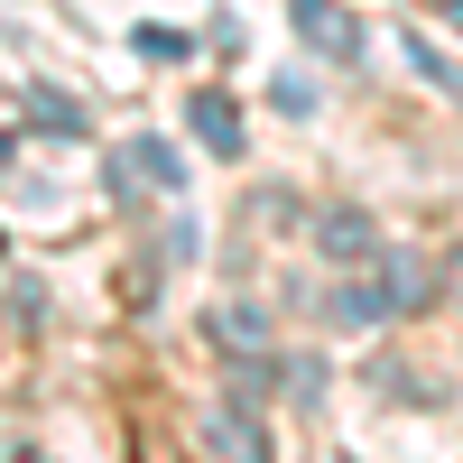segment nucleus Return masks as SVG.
Segmentation results:
<instances>
[{
	"label": "nucleus",
	"mask_w": 463,
	"mask_h": 463,
	"mask_svg": "<svg viewBox=\"0 0 463 463\" xmlns=\"http://www.w3.org/2000/svg\"><path fill=\"white\" fill-rule=\"evenodd\" d=\"M111 185H121V195H176L185 185V158L167 139H130L121 158H111Z\"/></svg>",
	"instance_id": "obj_1"
},
{
	"label": "nucleus",
	"mask_w": 463,
	"mask_h": 463,
	"mask_svg": "<svg viewBox=\"0 0 463 463\" xmlns=\"http://www.w3.org/2000/svg\"><path fill=\"white\" fill-rule=\"evenodd\" d=\"M185 121H195V139L213 148V158H241V111H232V93H195Z\"/></svg>",
	"instance_id": "obj_2"
},
{
	"label": "nucleus",
	"mask_w": 463,
	"mask_h": 463,
	"mask_svg": "<svg viewBox=\"0 0 463 463\" xmlns=\"http://www.w3.org/2000/svg\"><path fill=\"white\" fill-rule=\"evenodd\" d=\"M297 37H306V47H334V56H353V47H362L353 10H334V0H297Z\"/></svg>",
	"instance_id": "obj_3"
},
{
	"label": "nucleus",
	"mask_w": 463,
	"mask_h": 463,
	"mask_svg": "<svg viewBox=\"0 0 463 463\" xmlns=\"http://www.w3.org/2000/svg\"><path fill=\"white\" fill-rule=\"evenodd\" d=\"M390 306H399V297H390V279H380V288H371V279H343L325 316H334L343 334H362V325H380V316H390Z\"/></svg>",
	"instance_id": "obj_4"
},
{
	"label": "nucleus",
	"mask_w": 463,
	"mask_h": 463,
	"mask_svg": "<svg viewBox=\"0 0 463 463\" xmlns=\"http://www.w3.org/2000/svg\"><path fill=\"white\" fill-rule=\"evenodd\" d=\"M213 343L222 353H269V306H250V297L213 306Z\"/></svg>",
	"instance_id": "obj_5"
},
{
	"label": "nucleus",
	"mask_w": 463,
	"mask_h": 463,
	"mask_svg": "<svg viewBox=\"0 0 463 463\" xmlns=\"http://www.w3.org/2000/svg\"><path fill=\"white\" fill-rule=\"evenodd\" d=\"M204 445H213V454H269V427L241 417V408H213V417H204Z\"/></svg>",
	"instance_id": "obj_6"
},
{
	"label": "nucleus",
	"mask_w": 463,
	"mask_h": 463,
	"mask_svg": "<svg viewBox=\"0 0 463 463\" xmlns=\"http://www.w3.org/2000/svg\"><path fill=\"white\" fill-rule=\"evenodd\" d=\"M380 279H390L399 306H427V288H436V279H427V260H408V250H390V269H380Z\"/></svg>",
	"instance_id": "obj_7"
},
{
	"label": "nucleus",
	"mask_w": 463,
	"mask_h": 463,
	"mask_svg": "<svg viewBox=\"0 0 463 463\" xmlns=\"http://www.w3.org/2000/svg\"><path fill=\"white\" fill-rule=\"evenodd\" d=\"M316 241H325L334 260H362V250H371V222H362V213H325V232H316Z\"/></svg>",
	"instance_id": "obj_8"
},
{
	"label": "nucleus",
	"mask_w": 463,
	"mask_h": 463,
	"mask_svg": "<svg viewBox=\"0 0 463 463\" xmlns=\"http://www.w3.org/2000/svg\"><path fill=\"white\" fill-rule=\"evenodd\" d=\"M28 121H37V130H56V139H74V130H84V111H74L65 93H28Z\"/></svg>",
	"instance_id": "obj_9"
},
{
	"label": "nucleus",
	"mask_w": 463,
	"mask_h": 463,
	"mask_svg": "<svg viewBox=\"0 0 463 463\" xmlns=\"http://www.w3.org/2000/svg\"><path fill=\"white\" fill-rule=\"evenodd\" d=\"M10 306H19V325H37V306H47V288H37L28 269H19V279H10Z\"/></svg>",
	"instance_id": "obj_10"
},
{
	"label": "nucleus",
	"mask_w": 463,
	"mask_h": 463,
	"mask_svg": "<svg viewBox=\"0 0 463 463\" xmlns=\"http://www.w3.org/2000/svg\"><path fill=\"white\" fill-rule=\"evenodd\" d=\"M279 111H316V84H306V74H279Z\"/></svg>",
	"instance_id": "obj_11"
},
{
	"label": "nucleus",
	"mask_w": 463,
	"mask_h": 463,
	"mask_svg": "<svg viewBox=\"0 0 463 463\" xmlns=\"http://www.w3.org/2000/svg\"><path fill=\"white\" fill-rule=\"evenodd\" d=\"M427 10H436V19H445V28H463V0H427Z\"/></svg>",
	"instance_id": "obj_12"
},
{
	"label": "nucleus",
	"mask_w": 463,
	"mask_h": 463,
	"mask_svg": "<svg viewBox=\"0 0 463 463\" xmlns=\"http://www.w3.org/2000/svg\"><path fill=\"white\" fill-rule=\"evenodd\" d=\"M454 84H463V74H454Z\"/></svg>",
	"instance_id": "obj_13"
}]
</instances>
